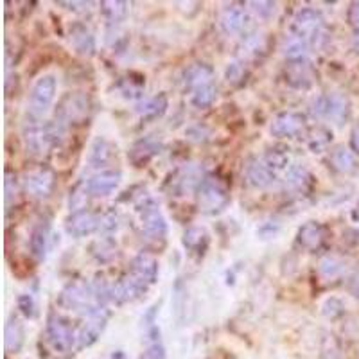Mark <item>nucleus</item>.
Here are the masks:
<instances>
[{"mask_svg":"<svg viewBox=\"0 0 359 359\" xmlns=\"http://www.w3.org/2000/svg\"><path fill=\"white\" fill-rule=\"evenodd\" d=\"M167 110V97L164 94H158L155 97L142 101L137 104V114L146 121H155V119L162 117Z\"/></svg>","mask_w":359,"mask_h":359,"instance_id":"obj_28","label":"nucleus"},{"mask_svg":"<svg viewBox=\"0 0 359 359\" xmlns=\"http://www.w3.org/2000/svg\"><path fill=\"white\" fill-rule=\"evenodd\" d=\"M60 5H66V10L72 11H88L92 2H60Z\"/></svg>","mask_w":359,"mask_h":359,"instance_id":"obj_48","label":"nucleus"},{"mask_svg":"<svg viewBox=\"0 0 359 359\" xmlns=\"http://www.w3.org/2000/svg\"><path fill=\"white\" fill-rule=\"evenodd\" d=\"M137 212L140 219L142 236H146V239L151 241H162L167 234V223L155 199H142L140 203H137Z\"/></svg>","mask_w":359,"mask_h":359,"instance_id":"obj_5","label":"nucleus"},{"mask_svg":"<svg viewBox=\"0 0 359 359\" xmlns=\"http://www.w3.org/2000/svg\"><path fill=\"white\" fill-rule=\"evenodd\" d=\"M248 22H250L248 14L239 5H228L221 11V16H219V27L228 36H236L246 31Z\"/></svg>","mask_w":359,"mask_h":359,"instance_id":"obj_18","label":"nucleus"},{"mask_svg":"<svg viewBox=\"0 0 359 359\" xmlns=\"http://www.w3.org/2000/svg\"><path fill=\"white\" fill-rule=\"evenodd\" d=\"M198 205L201 212L218 214L228 205V190L221 180L207 176L198 189Z\"/></svg>","mask_w":359,"mask_h":359,"instance_id":"obj_6","label":"nucleus"},{"mask_svg":"<svg viewBox=\"0 0 359 359\" xmlns=\"http://www.w3.org/2000/svg\"><path fill=\"white\" fill-rule=\"evenodd\" d=\"M129 275L140 284H144L146 288H149L156 282V277H158V260L149 253H140L132 260Z\"/></svg>","mask_w":359,"mask_h":359,"instance_id":"obj_16","label":"nucleus"},{"mask_svg":"<svg viewBox=\"0 0 359 359\" xmlns=\"http://www.w3.org/2000/svg\"><path fill=\"white\" fill-rule=\"evenodd\" d=\"M56 92H58V83L56 77L51 76V74H45V76L38 77L36 83L33 85L31 90V95H29V115L36 121L43 119L49 114L52 103L56 99Z\"/></svg>","mask_w":359,"mask_h":359,"instance_id":"obj_4","label":"nucleus"},{"mask_svg":"<svg viewBox=\"0 0 359 359\" xmlns=\"http://www.w3.org/2000/svg\"><path fill=\"white\" fill-rule=\"evenodd\" d=\"M147 291V288L144 284L138 282L137 279H133L132 275H126L124 279L119 280L112 288V302L115 304H128L140 298V295H144Z\"/></svg>","mask_w":359,"mask_h":359,"instance_id":"obj_19","label":"nucleus"},{"mask_svg":"<svg viewBox=\"0 0 359 359\" xmlns=\"http://www.w3.org/2000/svg\"><path fill=\"white\" fill-rule=\"evenodd\" d=\"M260 158H262L275 173H280V171H284L289 166V156L282 151H268L266 155L260 156Z\"/></svg>","mask_w":359,"mask_h":359,"instance_id":"obj_39","label":"nucleus"},{"mask_svg":"<svg viewBox=\"0 0 359 359\" xmlns=\"http://www.w3.org/2000/svg\"><path fill=\"white\" fill-rule=\"evenodd\" d=\"M54 184H56V176L52 173L49 167H40V169H34L31 173L25 175L24 180V187L33 198H49L54 189Z\"/></svg>","mask_w":359,"mask_h":359,"instance_id":"obj_11","label":"nucleus"},{"mask_svg":"<svg viewBox=\"0 0 359 359\" xmlns=\"http://www.w3.org/2000/svg\"><path fill=\"white\" fill-rule=\"evenodd\" d=\"M347 20H349V24L352 25L354 29L359 31V2H352L347 11Z\"/></svg>","mask_w":359,"mask_h":359,"instance_id":"obj_47","label":"nucleus"},{"mask_svg":"<svg viewBox=\"0 0 359 359\" xmlns=\"http://www.w3.org/2000/svg\"><path fill=\"white\" fill-rule=\"evenodd\" d=\"M284 185L289 190H306L311 185V173L304 166H291L286 173Z\"/></svg>","mask_w":359,"mask_h":359,"instance_id":"obj_30","label":"nucleus"},{"mask_svg":"<svg viewBox=\"0 0 359 359\" xmlns=\"http://www.w3.org/2000/svg\"><path fill=\"white\" fill-rule=\"evenodd\" d=\"M216 97H218V88L214 86V83H210V85L199 86V88L194 90L190 101H193V104L196 106V108L205 110L212 106Z\"/></svg>","mask_w":359,"mask_h":359,"instance_id":"obj_35","label":"nucleus"},{"mask_svg":"<svg viewBox=\"0 0 359 359\" xmlns=\"http://www.w3.org/2000/svg\"><path fill=\"white\" fill-rule=\"evenodd\" d=\"M331 164L340 173H352L356 169L354 155L347 147H336L331 155Z\"/></svg>","mask_w":359,"mask_h":359,"instance_id":"obj_34","label":"nucleus"},{"mask_svg":"<svg viewBox=\"0 0 359 359\" xmlns=\"http://www.w3.org/2000/svg\"><path fill=\"white\" fill-rule=\"evenodd\" d=\"M47 241H49V223L40 221L36 227L33 228L31 234V251L38 260L45 259L47 253Z\"/></svg>","mask_w":359,"mask_h":359,"instance_id":"obj_31","label":"nucleus"},{"mask_svg":"<svg viewBox=\"0 0 359 359\" xmlns=\"http://www.w3.org/2000/svg\"><path fill=\"white\" fill-rule=\"evenodd\" d=\"M88 114V99L85 94L74 92V94H66L56 108V121L58 124H62L63 128H66L69 124H76L86 117Z\"/></svg>","mask_w":359,"mask_h":359,"instance_id":"obj_8","label":"nucleus"},{"mask_svg":"<svg viewBox=\"0 0 359 359\" xmlns=\"http://www.w3.org/2000/svg\"><path fill=\"white\" fill-rule=\"evenodd\" d=\"M14 176L11 175L10 171L5 173V182H4V189H5V207H10L13 198H16V182H14Z\"/></svg>","mask_w":359,"mask_h":359,"instance_id":"obj_45","label":"nucleus"},{"mask_svg":"<svg viewBox=\"0 0 359 359\" xmlns=\"http://www.w3.org/2000/svg\"><path fill=\"white\" fill-rule=\"evenodd\" d=\"M138 359H166V347L162 343H151L138 356Z\"/></svg>","mask_w":359,"mask_h":359,"instance_id":"obj_44","label":"nucleus"},{"mask_svg":"<svg viewBox=\"0 0 359 359\" xmlns=\"http://www.w3.org/2000/svg\"><path fill=\"white\" fill-rule=\"evenodd\" d=\"M99 230V216L90 210H79L72 212V216L66 219V232L74 237H85Z\"/></svg>","mask_w":359,"mask_h":359,"instance_id":"obj_17","label":"nucleus"},{"mask_svg":"<svg viewBox=\"0 0 359 359\" xmlns=\"http://www.w3.org/2000/svg\"><path fill=\"white\" fill-rule=\"evenodd\" d=\"M343 262H341V259H338L336 256H327L323 257V259L320 260V275L323 277V279L331 280V279H336V277H340L341 273H343Z\"/></svg>","mask_w":359,"mask_h":359,"instance_id":"obj_37","label":"nucleus"},{"mask_svg":"<svg viewBox=\"0 0 359 359\" xmlns=\"http://www.w3.org/2000/svg\"><path fill=\"white\" fill-rule=\"evenodd\" d=\"M291 31L300 38L308 40L311 45H320L325 38V20L314 8H302L295 14Z\"/></svg>","mask_w":359,"mask_h":359,"instance_id":"obj_3","label":"nucleus"},{"mask_svg":"<svg viewBox=\"0 0 359 359\" xmlns=\"http://www.w3.org/2000/svg\"><path fill=\"white\" fill-rule=\"evenodd\" d=\"M207 232L199 227H193L184 234V246L189 251H199L207 246Z\"/></svg>","mask_w":359,"mask_h":359,"instance_id":"obj_36","label":"nucleus"},{"mask_svg":"<svg viewBox=\"0 0 359 359\" xmlns=\"http://www.w3.org/2000/svg\"><path fill=\"white\" fill-rule=\"evenodd\" d=\"M162 149V140L156 137H146L138 140L133 149L129 151V160L137 167H142L144 164L151 160L153 156L158 155Z\"/></svg>","mask_w":359,"mask_h":359,"instance_id":"obj_21","label":"nucleus"},{"mask_svg":"<svg viewBox=\"0 0 359 359\" xmlns=\"http://www.w3.org/2000/svg\"><path fill=\"white\" fill-rule=\"evenodd\" d=\"M212 66L205 65V63H196V65L189 66V69L185 71L184 85L185 88H189L194 92V90L199 88V86L210 85V83H212Z\"/></svg>","mask_w":359,"mask_h":359,"instance_id":"obj_25","label":"nucleus"},{"mask_svg":"<svg viewBox=\"0 0 359 359\" xmlns=\"http://www.w3.org/2000/svg\"><path fill=\"white\" fill-rule=\"evenodd\" d=\"M306 128V117L298 112H282L269 126L271 135L277 138H291Z\"/></svg>","mask_w":359,"mask_h":359,"instance_id":"obj_12","label":"nucleus"},{"mask_svg":"<svg viewBox=\"0 0 359 359\" xmlns=\"http://www.w3.org/2000/svg\"><path fill=\"white\" fill-rule=\"evenodd\" d=\"M18 308L27 318L34 317V300L29 297V295H22V297H18Z\"/></svg>","mask_w":359,"mask_h":359,"instance_id":"obj_46","label":"nucleus"},{"mask_svg":"<svg viewBox=\"0 0 359 359\" xmlns=\"http://www.w3.org/2000/svg\"><path fill=\"white\" fill-rule=\"evenodd\" d=\"M47 340L56 352H69L77 345V334L71 323L60 317H52L47 325Z\"/></svg>","mask_w":359,"mask_h":359,"instance_id":"obj_9","label":"nucleus"},{"mask_svg":"<svg viewBox=\"0 0 359 359\" xmlns=\"http://www.w3.org/2000/svg\"><path fill=\"white\" fill-rule=\"evenodd\" d=\"M311 112L314 117H325L336 124H343L349 117V101L341 94L320 95L312 101Z\"/></svg>","mask_w":359,"mask_h":359,"instance_id":"obj_7","label":"nucleus"},{"mask_svg":"<svg viewBox=\"0 0 359 359\" xmlns=\"http://www.w3.org/2000/svg\"><path fill=\"white\" fill-rule=\"evenodd\" d=\"M115 155V147L110 144L108 140H104V138H97L94 142V146L90 149L88 155V162L92 167H103L106 166Z\"/></svg>","mask_w":359,"mask_h":359,"instance_id":"obj_29","label":"nucleus"},{"mask_svg":"<svg viewBox=\"0 0 359 359\" xmlns=\"http://www.w3.org/2000/svg\"><path fill=\"white\" fill-rule=\"evenodd\" d=\"M71 43L81 56H94L95 54V38L90 33V29L83 24H74L71 27Z\"/></svg>","mask_w":359,"mask_h":359,"instance_id":"obj_22","label":"nucleus"},{"mask_svg":"<svg viewBox=\"0 0 359 359\" xmlns=\"http://www.w3.org/2000/svg\"><path fill=\"white\" fill-rule=\"evenodd\" d=\"M325 241V228L321 227L320 223L309 221L298 230V243L309 251L318 250Z\"/></svg>","mask_w":359,"mask_h":359,"instance_id":"obj_23","label":"nucleus"},{"mask_svg":"<svg viewBox=\"0 0 359 359\" xmlns=\"http://www.w3.org/2000/svg\"><path fill=\"white\" fill-rule=\"evenodd\" d=\"M314 69L308 60H300V62H289V65L284 71V77L291 88L308 90L314 83Z\"/></svg>","mask_w":359,"mask_h":359,"instance_id":"obj_13","label":"nucleus"},{"mask_svg":"<svg viewBox=\"0 0 359 359\" xmlns=\"http://www.w3.org/2000/svg\"><path fill=\"white\" fill-rule=\"evenodd\" d=\"M63 133H65V128H63L62 124H58L56 121L42 124V126L33 124V126L25 128L24 132L25 149L34 156L45 155L63 137Z\"/></svg>","mask_w":359,"mask_h":359,"instance_id":"obj_2","label":"nucleus"},{"mask_svg":"<svg viewBox=\"0 0 359 359\" xmlns=\"http://www.w3.org/2000/svg\"><path fill=\"white\" fill-rule=\"evenodd\" d=\"M349 289L350 293L354 295L356 298H359V273H354L349 280Z\"/></svg>","mask_w":359,"mask_h":359,"instance_id":"obj_49","label":"nucleus"},{"mask_svg":"<svg viewBox=\"0 0 359 359\" xmlns=\"http://www.w3.org/2000/svg\"><path fill=\"white\" fill-rule=\"evenodd\" d=\"M106 321H108V312H101L95 317L86 318V321L79 327L77 331V345L76 349H86V347L94 345L99 340L101 334L106 329Z\"/></svg>","mask_w":359,"mask_h":359,"instance_id":"obj_15","label":"nucleus"},{"mask_svg":"<svg viewBox=\"0 0 359 359\" xmlns=\"http://www.w3.org/2000/svg\"><path fill=\"white\" fill-rule=\"evenodd\" d=\"M60 306L72 312H79L86 318L106 312V309L99 306L97 298H95L94 286L86 284L85 280H76V282L69 284L60 295Z\"/></svg>","mask_w":359,"mask_h":359,"instance_id":"obj_1","label":"nucleus"},{"mask_svg":"<svg viewBox=\"0 0 359 359\" xmlns=\"http://www.w3.org/2000/svg\"><path fill=\"white\" fill-rule=\"evenodd\" d=\"M24 325L20 323L18 318L11 317L5 323L4 331V347L10 354H16L20 352L22 345H24Z\"/></svg>","mask_w":359,"mask_h":359,"instance_id":"obj_26","label":"nucleus"},{"mask_svg":"<svg viewBox=\"0 0 359 359\" xmlns=\"http://www.w3.org/2000/svg\"><path fill=\"white\" fill-rule=\"evenodd\" d=\"M227 81L230 85H239L243 79H245V63L243 62H232L230 65L227 66Z\"/></svg>","mask_w":359,"mask_h":359,"instance_id":"obj_42","label":"nucleus"},{"mask_svg":"<svg viewBox=\"0 0 359 359\" xmlns=\"http://www.w3.org/2000/svg\"><path fill=\"white\" fill-rule=\"evenodd\" d=\"M88 189L85 187H76V189L72 190L71 193V201H69V205H71V210H74V212H79V210H85V205H86V198H88Z\"/></svg>","mask_w":359,"mask_h":359,"instance_id":"obj_41","label":"nucleus"},{"mask_svg":"<svg viewBox=\"0 0 359 359\" xmlns=\"http://www.w3.org/2000/svg\"><path fill=\"white\" fill-rule=\"evenodd\" d=\"M246 178H248V184L251 187H256V189H268L269 185L275 184L277 173L262 158H257L246 169Z\"/></svg>","mask_w":359,"mask_h":359,"instance_id":"obj_20","label":"nucleus"},{"mask_svg":"<svg viewBox=\"0 0 359 359\" xmlns=\"http://www.w3.org/2000/svg\"><path fill=\"white\" fill-rule=\"evenodd\" d=\"M309 49H311V43H309L308 40L297 36V34L286 36L282 42V54L284 58H288L289 62H300V60H306Z\"/></svg>","mask_w":359,"mask_h":359,"instance_id":"obj_27","label":"nucleus"},{"mask_svg":"<svg viewBox=\"0 0 359 359\" xmlns=\"http://www.w3.org/2000/svg\"><path fill=\"white\" fill-rule=\"evenodd\" d=\"M248 8L256 16L262 20L271 18L277 13V4L275 2H266V0H259V2H248Z\"/></svg>","mask_w":359,"mask_h":359,"instance_id":"obj_40","label":"nucleus"},{"mask_svg":"<svg viewBox=\"0 0 359 359\" xmlns=\"http://www.w3.org/2000/svg\"><path fill=\"white\" fill-rule=\"evenodd\" d=\"M331 133L327 132L325 128H318L309 135L308 138V146L312 153H321L325 151V147L329 146V142H331Z\"/></svg>","mask_w":359,"mask_h":359,"instance_id":"obj_38","label":"nucleus"},{"mask_svg":"<svg viewBox=\"0 0 359 359\" xmlns=\"http://www.w3.org/2000/svg\"><path fill=\"white\" fill-rule=\"evenodd\" d=\"M203 180L201 167L196 166V164H189V166L176 171L175 176L171 178V193L175 194V196L193 194L194 190L199 189V185L203 184Z\"/></svg>","mask_w":359,"mask_h":359,"instance_id":"obj_10","label":"nucleus"},{"mask_svg":"<svg viewBox=\"0 0 359 359\" xmlns=\"http://www.w3.org/2000/svg\"><path fill=\"white\" fill-rule=\"evenodd\" d=\"M128 2H123V0H108L101 4V11L110 24H121L128 16Z\"/></svg>","mask_w":359,"mask_h":359,"instance_id":"obj_33","label":"nucleus"},{"mask_svg":"<svg viewBox=\"0 0 359 359\" xmlns=\"http://www.w3.org/2000/svg\"><path fill=\"white\" fill-rule=\"evenodd\" d=\"M121 178L123 176L119 171H101L86 182V189H88L90 196H94V198H106L114 190H117V187L121 185Z\"/></svg>","mask_w":359,"mask_h":359,"instance_id":"obj_14","label":"nucleus"},{"mask_svg":"<svg viewBox=\"0 0 359 359\" xmlns=\"http://www.w3.org/2000/svg\"><path fill=\"white\" fill-rule=\"evenodd\" d=\"M350 146L356 153H359V126L352 132V137H350Z\"/></svg>","mask_w":359,"mask_h":359,"instance_id":"obj_50","label":"nucleus"},{"mask_svg":"<svg viewBox=\"0 0 359 359\" xmlns=\"http://www.w3.org/2000/svg\"><path fill=\"white\" fill-rule=\"evenodd\" d=\"M119 227V218L115 212H104L99 216V232H114Z\"/></svg>","mask_w":359,"mask_h":359,"instance_id":"obj_43","label":"nucleus"},{"mask_svg":"<svg viewBox=\"0 0 359 359\" xmlns=\"http://www.w3.org/2000/svg\"><path fill=\"white\" fill-rule=\"evenodd\" d=\"M266 47H268V42H266L264 33H259V31L246 33L241 42V47H239V56H241L243 62L245 60H253V58H259L260 54H264Z\"/></svg>","mask_w":359,"mask_h":359,"instance_id":"obj_24","label":"nucleus"},{"mask_svg":"<svg viewBox=\"0 0 359 359\" xmlns=\"http://www.w3.org/2000/svg\"><path fill=\"white\" fill-rule=\"evenodd\" d=\"M90 251L99 262H110L117 256V243L112 237H101L90 246Z\"/></svg>","mask_w":359,"mask_h":359,"instance_id":"obj_32","label":"nucleus"}]
</instances>
